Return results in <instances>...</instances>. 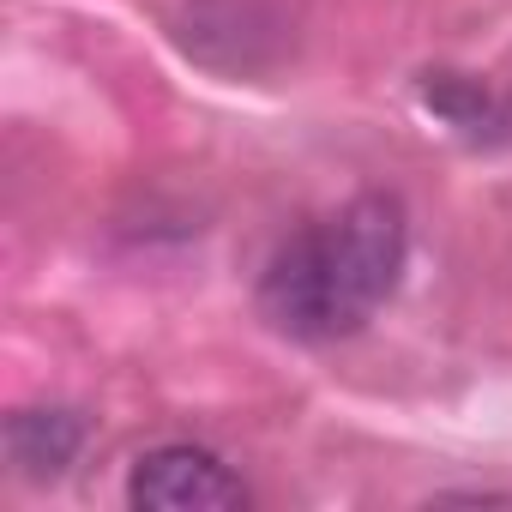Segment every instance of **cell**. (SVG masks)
<instances>
[{"instance_id":"obj_1","label":"cell","mask_w":512,"mask_h":512,"mask_svg":"<svg viewBox=\"0 0 512 512\" xmlns=\"http://www.w3.org/2000/svg\"><path fill=\"white\" fill-rule=\"evenodd\" d=\"M410 260V217L392 193H356L296 229L260 278V314L302 344L362 332L398 290Z\"/></svg>"},{"instance_id":"obj_2","label":"cell","mask_w":512,"mask_h":512,"mask_svg":"<svg viewBox=\"0 0 512 512\" xmlns=\"http://www.w3.org/2000/svg\"><path fill=\"white\" fill-rule=\"evenodd\" d=\"M127 500L139 512H235L247 506V482L205 446H151L133 458Z\"/></svg>"},{"instance_id":"obj_3","label":"cell","mask_w":512,"mask_h":512,"mask_svg":"<svg viewBox=\"0 0 512 512\" xmlns=\"http://www.w3.org/2000/svg\"><path fill=\"white\" fill-rule=\"evenodd\" d=\"M85 446L79 410H13L7 416V464L25 482H55Z\"/></svg>"}]
</instances>
